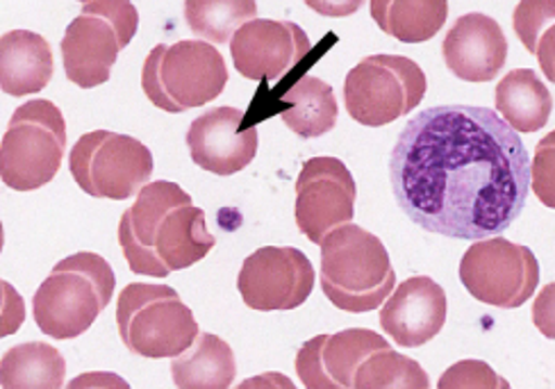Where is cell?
<instances>
[{
  "instance_id": "6da1fadb",
  "label": "cell",
  "mask_w": 555,
  "mask_h": 389,
  "mask_svg": "<svg viewBox=\"0 0 555 389\" xmlns=\"http://www.w3.org/2000/svg\"><path fill=\"white\" fill-rule=\"evenodd\" d=\"M391 192L412 223L451 239L503 235L526 208L530 159L499 112L437 105L401 130Z\"/></svg>"
},
{
  "instance_id": "7a4b0ae2",
  "label": "cell",
  "mask_w": 555,
  "mask_h": 389,
  "mask_svg": "<svg viewBox=\"0 0 555 389\" xmlns=\"http://www.w3.org/2000/svg\"><path fill=\"white\" fill-rule=\"evenodd\" d=\"M119 244L132 273L167 278L171 271L201 262L217 239L188 192L176 182L155 180L139 190L124 212Z\"/></svg>"
},
{
  "instance_id": "3957f363",
  "label": "cell",
  "mask_w": 555,
  "mask_h": 389,
  "mask_svg": "<svg viewBox=\"0 0 555 389\" xmlns=\"http://www.w3.org/2000/svg\"><path fill=\"white\" fill-rule=\"evenodd\" d=\"M395 283L387 248L374 233L344 223L321 242V289L337 310L372 312L387 301Z\"/></svg>"
},
{
  "instance_id": "277c9868",
  "label": "cell",
  "mask_w": 555,
  "mask_h": 389,
  "mask_svg": "<svg viewBox=\"0 0 555 389\" xmlns=\"http://www.w3.org/2000/svg\"><path fill=\"white\" fill-rule=\"evenodd\" d=\"M114 287L117 278L105 258L87 250L64 258L33 296L39 330L53 339L80 337L109 306Z\"/></svg>"
},
{
  "instance_id": "5b68a950",
  "label": "cell",
  "mask_w": 555,
  "mask_h": 389,
  "mask_svg": "<svg viewBox=\"0 0 555 389\" xmlns=\"http://www.w3.org/2000/svg\"><path fill=\"white\" fill-rule=\"evenodd\" d=\"M228 85V66L210 41L159 43L142 68L146 99L165 112L182 114L203 107Z\"/></svg>"
},
{
  "instance_id": "8992f818",
  "label": "cell",
  "mask_w": 555,
  "mask_h": 389,
  "mask_svg": "<svg viewBox=\"0 0 555 389\" xmlns=\"http://www.w3.org/2000/svg\"><path fill=\"white\" fill-rule=\"evenodd\" d=\"M117 326L126 349L159 360L188 351L198 333L194 312L169 285L132 283L119 294Z\"/></svg>"
},
{
  "instance_id": "52a82bcc",
  "label": "cell",
  "mask_w": 555,
  "mask_h": 389,
  "mask_svg": "<svg viewBox=\"0 0 555 389\" xmlns=\"http://www.w3.org/2000/svg\"><path fill=\"white\" fill-rule=\"evenodd\" d=\"M66 148L64 114L51 101L14 109L0 142V178L14 192H35L57 176Z\"/></svg>"
},
{
  "instance_id": "ba28073f",
  "label": "cell",
  "mask_w": 555,
  "mask_h": 389,
  "mask_svg": "<svg viewBox=\"0 0 555 389\" xmlns=\"http://www.w3.org/2000/svg\"><path fill=\"white\" fill-rule=\"evenodd\" d=\"M422 66L403 55H369L344 82V103L351 119L380 128L405 117L426 96Z\"/></svg>"
},
{
  "instance_id": "9c48e42d",
  "label": "cell",
  "mask_w": 555,
  "mask_h": 389,
  "mask_svg": "<svg viewBox=\"0 0 555 389\" xmlns=\"http://www.w3.org/2000/svg\"><path fill=\"white\" fill-rule=\"evenodd\" d=\"M68 169L85 194L107 200H128L149 182L153 155L130 134L94 130L76 142L68 157Z\"/></svg>"
},
{
  "instance_id": "30bf717a",
  "label": "cell",
  "mask_w": 555,
  "mask_h": 389,
  "mask_svg": "<svg viewBox=\"0 0 555 389\" xmlns=\"http://www.w3.org/2000/svg\"><path fill=\"white\" fill-rule=\"evenodd\" d=\"M460 281L476 301L515 310L538 291L540 264L528 246L496 235L474 242L462 256Z\"/></svg>"
},
{
  "instance_id": "8fae6325",
  "label": "cell",
  "mask_w": 555,
  "mask_h": 389,
  "mask_svg": "<svg viewBox=\"0 0 555 389\" xmlns=\"http://www.w3.org/2000/svg\"><path fill=\"white\" fill-rule=\"evenodd\" d=\"M237 289L250 310H296L314 289V267L294 246H264L244 260Z\"/></svg>"
},
{
  "instance_id": "7c38bea8",
  "label": "cell",
  "mask_w": 555,
  "mask_h": 389,
  "mask_svg": "<svg viewBox=\"0 0 555 389\" xmlns=\"http://www.w3.org/2000/svg\"><path fill=\"white\" fill-rule=\"evenodd\" d=\"M356 178L337 157H312L296 180V225L312 244L356 217Z\"/></svg>"
},
{
  "instance_id": "4fadbf2b",
  "label": "cell",
  "mask_w": 555,
  "mask_h": 389,
  "mask_svg": "<svg viewBox=\"0 0 555 389\" xmlns=\"http://www.w3.org/2000/svg\"><path fill=\"white\" fill-rule=\"evenodd\" d=\"M312 41L306 30L289 21L253 18L230 39L237 72L248 80H278L308 57Z\"/></svg>"
},
{
  "instance_id": "5bb4252c",
  "label": "cell",
  "mask_w": 555,
  "mask_h": 389,
  "mask_svg": "<svg viewBox=\"0 0 555 389\" xmlns=\"http://www.w3.org/2000/svg\"><path fill=\"white\" fill-rule=\"evenodd\" d=\"M190 155L203 171L233 176L244 171L258 153V130L244 128V112L237 107H215L203 112L188 130Z\"/></svg>"
},
{
  "instance_id": "9a60e30c",
  "label": "cell",
  "mask_w": 555,
  "mask_h": 389,
  "mask_svg": "<svg viewBox=\"0 0 555 389\" xmlns=\"http://www.w3.org/2000/svg\"><path fill=\"white\" fill-rule=\"evenodd\" d=\"M383 347H389L387 339L366 328L319 335L298 349L296 374L310 389L353 387L360 364Z\"/></svg>"
},
{
  "instance_id": "2e32d148",
  "label": "cell",
  "mask_w": 555,
  "mask_h": 389,
  "mask_svg": "<svg viewBox=\"0 0 555 389\" xmlns=\"http://www.w3.org/2000/svg\"><path fill=\"white\" fill-rule=\"evenodd\" d=\"M449 301L442 285L428 276H414L389 294L380 310V326L403 349L428 345L447 324Z\"/></svg>"
},
{
  "instance_id": "e0dca14e",
  "label": "cell",
  "mask_w": 555,
  "mask_h": 389,
  "mask_svg": "<svg viewBox=\"0 0 555 389\" xmlns=\"http://www.w3.org/2000/svg\"><path fill=\"white\" fill-rule=\"evenodd\" d=\"M451 74L467 82H492L507 60V39L499 23L480 12L460 16L442 41Z\"/></svg>"
},
{
  "instance_id": "ac0fdd59",
  "label": "cell",
  "mask_w": 555,
  "mask_h": 389,
  "mask_svg": "<svg viewBox=\"0 0 555 389\" xmlns=\"http://www.w3.org/2000/svg\"><path fill=\"white\" fill-rule=\"evenodd\" d=\"M119 51V35L112 23L94 14H80L68 23L62 39L64 74L82 89L105 85Z\"/></svg>"
},
{
  "instance_id": "d6986e66",
  "label": "cell",
  "mask_w": 555,
  "mask_h": 389,
  "mask_svg": "<svg viewBox=\"0 0 555 389\" xmlns=\"http://www.w3.org/2000/svg\"><path fill=\"white\" fill-rule=\"evenodd\" d=\"M53 78L51 43L30 30H12L0 39V89L8 96L39 94Z\"/></svg>"
},
{
  "instance_id": "ffe728a7",
  "label": "cell",
  "mask_w": 555,
  "mask_h": 389,
  "mask_svg": "<svg viewBox=\"0 0 555 389\" xmlns=\"http://www.w3.org/2000/svg\"><path fill=\"white\" fill-rule=\"evenodd\" d=\"M235 374L233 349L212 333H201L188 351L171 358V378L180 389H225Z\"/></svg>"
},
{
  "instance_id": "44dd1931",
  "label": "cell",
  "mask_w": 555,
  "mask_h": 389,
  "mask_svg": "<svg viewBox=\"0 0 555 389\" xmlns=\"http://www.w3.org/2000/svg\"><path fill=\"white\" fill-rule=\"evenodd\" d=\"M494 105L517 132L542 130L553 112V99L533 68H515L496 85Z\"/></svg>"
},
{
  "instance_id": "7402d4cb",
  "label": "cell",
  "mask_w": 555,
  "mask_h": 389,
  "mask_svg": "<svg viewBox=\"0 0 555 389\" xmlns=\"http://www.w3.org/2000/svg\"><path fill=\"white\" fill-rule=\"evenodd\" d=\"M449 0H372L376 26L403 43H424L444 28Z\"/></svg>"
},
{
  "instance_id": "603a6c76",
  "label": "cell",
  "mask_w": 555,
  "mask_h": 389,
  "mask_svg": "<svg viewBox=\"0 0 555 389\" xmlns=\"http://www.w3.org/2000/svg\"><path fill=\"white\" fill-rule=\"evenodd\" d=\"M283 103L287 105L283 112V121L294 134L304 137V140H314V137L326 134L337 124L339 109L333 87L314 76H306L292 85L283 94Z\"/></svg>"
},
{
  "instance_id": "cb8c5ba5",
  "label": "cell",
  "mask_w": 555,
  "mask_h": 389,
  "mask_svg": "<svg viewBox=\"0 0 555 389\" xmlns=\"http://www.w3.org/2000/svg\"><path fill=\"white\" fill-rule=\"evenodd\" d=\"M66 362L62 353L43 341H28L10 349L0 362V385L5 389H57L64 387Z\"/></svg>"
},
{
  "instance_id": "d4e9b609",
  "label": "cell",
  "mask_w": 555,
  "mask_h": 389,
  "mask_svg": "<svg viewBox=\"0 0 555 389\" xmlns=\"http://www.w3.org/2000/svg\"><path fill=\"white\" fill-rule=\"evenodd\" d=\"M256 14V0H184V18L190 30L212 43H228Z\"/></svg>"
},
{
  "instance_id": "484cf974",
  "label": "cell",
  "mask_w": 555,
  "mask_h": 389,
  "mask_svg": "<svg viewBox=\"0 0 555 389\" xmlns=\"http://www.w3.org/2000/svg\"><path fill=\"white\" fill-rule=\"evenodd\" d=\"M356 389H383V387H405L426 389L430 387L428 374L420 367V362L383 347L369 355L353 378Z\"/></svg>"
},
{
  "instance_id": "4316f807",
  "label": "cell",
  "mask_w": 555,
  "mask_h": 389,
  "mask_svg": "<svg viewBox=\"0 0 555 389\" xmlns=\"http://www.w3.org/2000/svg\"><path fill=\"white\" fill-rule=\"evenodd\" d=\"M555 23V0H521L513 14V28L528 53L538 51L540 37Z\"/></svg>"
},
{
  "instance_id": "83f0119b",
  "label": "cell",
  "mask_w": 555,
  "mask_h": 389,
  "mask_svg": "<svg viewBox=\"0 0 555 389\" xmlns=\"http://www.w3.org/2000/svg\"><path fill=\"white\" fill-rule=\"evenodd\" d=\"M437 387L442 389H507L505 378H501L488 362L482 360H462L439 378Z\"/></svg>"
},
{
  "instance_id": "f1b7e54d",
  "label": "cell",
  "mask_w": 555,
  "mask_h": 389,
  "mask_svg": "<svg viewBox=\"0 0 555 389\" xmlns=\"http://www.w3.org/2000/svg\"><path fill=\"white\" fill-rule=\"evenodd\" d=\"M530 187L544 208L555 210V130L538 144L530 165Z\"/></svg>"
},
{
  "instance_id": "f546056e",
  "label": "cell",
  "mask_w": 555,
  "mask_h": 389,
  "mask_svg": "<svg viewBox=\"0 0 555 389\" xmlns=\"http://www.w3.org/2000/svg\"><path fill=\"white\" fill-rule=\"evenodd\" d=\"M82 14H94L112 23V28L119 35L121 49H126L134 39L139 28V14L130 0H89V3H85Z\"/></svg>"
},
{
  "instance_id": "4dcf8cb0",
  "label": "cell",
  "mask_w": 555,
  "mask_h": 389,
  "mask_svg": "<svg viewBox=\"0 0 555 389\" xmlns=\"http://www.w3.org/2000/svg\"><path fill=\"white\" fill-rule=\"evenodd\" d=\"M533 324L544 337L555 339V283L538 294L533 303Z\"/></svg>"
},
{
  "instance_id": "1f68e13d",
  "label": "cell",
  "mask_w": 555,
  "mask_h": 389,
  "mask_svg": "<svg viewBox=\"0 0 555 389\" xmlns=\"http://www.w3.org/2000/svg\"><path fill=\"white\" fill-rule=\"evenodd\" d=\"M364 0H306V5L321 14V16H331V18H344L351 16L362 8Z\"/></svg>"
},
{
  "instance_id": "d6a6232c",
  "label": "cell",
  "mask_w": 555,
  "mask_h": 389,
  "mask_svg": "<svg viewBox=\"0 0 555 389\" xmlns=\"http://www.w3.org/2000/svg\"><path fill=\"white\" fill-rule=\"evenodd\" d=\"M535 57L540 60V68L546 80L555 82V23L540 37Z\"/></svg>"
},
{
  "instance_id": "836d02e7",
  "label": "cell",
  "mask_w": 555,
  "mask_h": 389,
  "mask_svg": "<svg viewBox=\"0 0 555 389\" xmlns=\"http://www.w3.org/2000/svg\"><path fill=\"white\" fill-rule=\"evenodd\" d=\"M80 3H89V0H80Z\"/></svg>"
}]
</instances>
